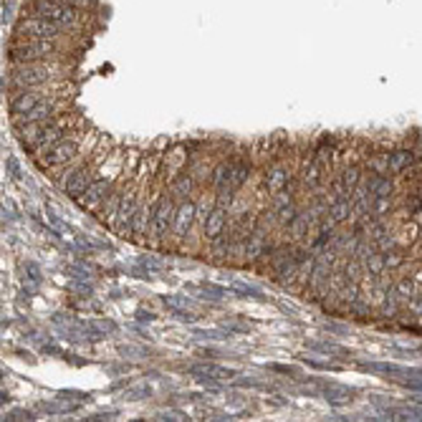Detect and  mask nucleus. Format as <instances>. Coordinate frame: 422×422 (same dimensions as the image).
I'll list each match as a JSON object with an SVG mask.
<instances>
[{
    "label": "nucleus",
    "mask_w": 422,
    "mask_h": 422,
    "mask_svg": "<svg viewBox=\"0 0 422 422\" xmlns=\"http://www.w3.org/2000/svg\"><path fill=\"white\" fill-rule=\"evenodd\" d=\"M3 420H33V415H31V412H23V410H18V412H13V415L3 417Z\"/></svg>",
    "instance_id": "nucleus-31"
},
{
    "label": "nucleus",
    "mask_w": 422,
    "mask_h": 422,
    "mask_svg": "<svg viewBox=\"0 0 422 422\" xmlns=\"http://www.w3.org/2000/svg\"><path fill=\"white\" fill-rule=\"evenodd\" d=\"M195 190H197V182L192 180L190 172H187V169H185V172H180V175H175V177H172V180L167 182V192H169V195H172V197H175L177 203H182V200H187V197H190Z\"/></svg>",
    "instance_id": "nucleus-15"
},
{
    "label": "nucleus",
    "mask_w": 422,
    "mask_h": 422,
    "mask_svg": "<svg viewBox=\"0 0 422 422\" xmlns=\"http://www.w3.org/2000/svg\"><path fill=\"white\" fill-rule=\"evenodd\" d=\"M28 13L58 23L68 33H76V31L86 28V11L68 6L63 0H28Z\"/></svg>",
    "instance_id": "nucleus-3"
},
{
    "label": "nucleus",
    "mask_w": 422,
    "mask_h": 422,
    "mask_svg": "<svg viewBox=\"0 0 422 422\" xmlns=\"http://www.w3.org/2000/svg\"><path fill=\"white\" fill-rule=\"evenodd\" d=\"M250 162L248 159H233V180L231 185L236 187V190H241L243 185H246L248 180H250Z\"/></svg>",
    "instance_id": "nucleus-22"
},
{
    "label": "nucleus",
    "mask_w": 422,
    "mask_h": 422,
    "mask_svg": "<svg viewBox=\"0 0 422 422\" xmlns=\"http://www.w3.org/2000/svg\"><path fill=\"white\" fill-rule=\"evenodd\" d=\"M371 213L374 218H384L387 213H392V197H371Z\"/></svg>",
    "instance_id": "nucleus-26"
},
{
    "label": "nucleus",
    "mask_w": 422,
    "mask_h": 422,
    "mask_svg": "<svg viewBox=\"0 0 422 422\" xmlns=\"http://www.w3.org/2000/svg\"><path fill=\"white\" fill-rule=\"evenodd\" d=\"M162 420H185L182 412H162Z\"/></svg>",
    "instance_id": "nucleus-32"
},
{
    "label": "nucleus",
    "mask_w": 422,
    "mask_h": 422,
    "mask_svg": "<svg viewBox=\"0 0 422 422\" xmlns=\"http://www.w3.org/2000/svg\"><path fill=\"white\" fill-rule=\"evenodd\" d=\"M362 177H364V175H362L359 164H344L342 172H339V180L344 182V187H347L349 192H354V187L362 182Z\"/></svg>",
    "instance_id": "nucleus-23"
},
{
    "label": "nucleus",
    "mask_w": 422,
    "mask_h": 422,
    "mask_svg": "<svg viewBox=\"0 0 422 422\" xmlns=\"http://www.w3.org/2000/svg\"><path fill=\"white\" fill-rule=\"evenodd\" d=\"M3 21H11V8H3Z\"/></svg>",
    "instance_id": "nucleus-34"
},
{
    "label": "nucleus",
    "mask_w": 422,
    "mask_h": 422,
    "mask_svg": "<svg viewBox=\"0 0 422 422\" xmlns=\"http://www.w3.org/2000/svg\"><path fill=\"white\" fill-rule=\"evenodd\" d=\"M394 296L400 299V304H402V309H405L407 304H410V299L417 293V283H415V278L412 276H402V278H397L394 281Z\"/></svg>",
    "instance_id": "nucleus-18"
},
{
    "label": "nucleus",
    "mask_w": 422,
    "mask_h": 422,
    "mask_svg": "<svg viewBox=\"0 0 422 422\" xmlns=\"http://www.w3.org/2000/svg\"><path fill=\"white\" fill-rule=\"evenodd\" d=\"M228 228V210L220 208V205H215L213 213L208 215V220H205V228H203V238L205 241H215V238H220L223 233H226Z\"/></svg>",
    "instance_id": "nucleus-14"
},
{
    "label": "nucleus",
    "mask_w": 422,
    "mask_h": 422,
    "mask_svg": "<svg viewBox=\"0 0 422 422\" xmlns=\"http://www.w3.org/2000/svg\"><path fill=\"white\" fill-rule=\"evenodd\" d=\"M362 263H364V270H366V276H369V278H377V276H382V273H387V265H384V253H382V250H377V248H374V250H371V253L366 255Z\"/></svg>",
    "instance_id": "nucleus-20"
},
{
    "label": "nucleus",
    "mask_w": 422,
    "mask_h": 422,
    "mask_svg": "<svg viewBox=\"0 0 422 422\" xmlns=\"http://www.w3.org/2000/svg\"><path fill=\"white\" fill-rule=\"evenodd\" d=\"M154 314L152 311H139V321H152Z\"/></svg>",
    "instance_id": "nucleus-33"
},
{
    "label": "nucleus",
    "mask_w": 422,
    "mask_h": 422,
    "mask_svg": "<svg viewBox=\"0 0 422 422\" xmlns=\"http://www.w3.org/2000/svg\"><path fill=\"white\" fill-rule=\"evenodd\" d=\"M13 36H18V38H46V41H66L68 31L61 28L58 23L48 21V18H41V16H31V13H26V16L21 18V21L13 26Z\"/></svg>",
    "instance_id": "nucleus-5"
},
{
    "label": "nucleus",
    "mask_w": 422,
    "mask_h": 422,
    "mask_svg": "<svg viewBox=\"0 0 422 422\" xmlns=\"http://www.w3.org/2000/svg\"><path fill=\"white\" fill-rule=\"evenodd\" d=\"M405 263H407V255L402 253V248H394V250L384 253V265H387V270H397Z\"/></svg>",
    "instance_id": "nucleus-25"
},
{
    "label": "nucleus",
    "mask_w": 422,
    "mask_h": 422,
    "mask_svg": "<svg viewBox=\"0 0 422 422\" xmlns=\"http://www.w3.org/2000/svg\"><path fill=\"white\" fill-rule=\"evenodd\" d=\"M296 175L286 162H270L268 167L263 169V187L268 190V195H276L283 187L291 182V177Z\"/></svg>",
    "instance_id": "nucleus-11"
},
{
    "label": "nucleus",
    "mask_w": 422,
    "mask_h": 422,
    "mask_svg": "<svg viewBox=\"0 0 422 422\" xmlns=\"http://www.w3.org/2000/svg\"><path fill=\"white\" fill-rule=\"evenodd\" d=\"M117 182L119 180H109V177H96V180L89 185V190H86L84 195L76 200V203H79L81 208L86 210V213H99V208H102L104 200L112 195V190L117 187Z\"/></svg>",
    "instance_id": "nucleus-10"
},
{
    "label": "nucleus",
    "mask_w": 422,
    "mask_h": 422,
    "mask_svg": "<svg viewBox=\"0 0 422 422\" xmlns=\"http://www.w3.org/2000/svg\"><path fill=\"white\" fill-rule=\"evenodd\" d=\"M66 76V63L61 58L56 61H33V63H16L8 73V86L16 89H33V86H48L53 81Z\"/></svg>",
    "instance_id": "nucleus-1"
},
{
    "label": "nucleus",
    "mask_w": 422,
    "mask_h": 422,
    "mask_svg": "<svg viewBox=\"0 0 422 422\" xmlns=\"http://www.w3.org/2000/svg\"><path fill=\"white\" fill-rule=\"evenodd\" d=\"M177 200L172 195H162L157 203V210L152 215V223H149V238L152 241H162L169 231H172V223H175V213H177Z\"/></svg>",
    "instance_id": "nucleus-9"
},
{
    "label": "nucleus",
    "mask_w": 422,
    "mask_h": 422,
    "mask_svg": "<svg viewBox=\"0 0 422 422\" xmlns=\"http://www.w3.org/2000/svg\"><path fill=\"white\" fill-rule=\"evenodd\" d=\"M195 203L192 200H182L177 205V213H175V223H172V238L175 241H185L190 236V231L195 228Z\"/></svg>",
    "instance_id": "nucleus-12"
},
{
    "label": "nucleus",
    "mask_w": 422,
    "mask_h": 422,
    "mask_svg": "<svg viewBox=\"0 0 422 422\" xmlns=\"http://www.w3.org/2000/svg\"><path fill=\"white\" fill-rule=\"evenodd\" d=\"M233 291L241 293L243 299H260V291L253 286H243V283H233Z\"/></svg>",
    "instance_id": "nucleus-27"
},
{
    "label": "nucleus",
    "mask_w": 422,
    "mask_h": 422,
    "mask_svg": "<svg viewBox=\"0 0 422 422\" xmlns=\"http://www.w3.org/2000/svg\"><path fill=\"white\" fill-rule=\"evenodd\" d=\"M415 159H417L415 149H410V147H397V149L387 152V172L389 175H405V172H410Z\"/></svg>",
    "instance_id": "nucleus-13"
},
{
    "label": "nucleus",
    "mask_w": 422,
    "mask_h": 422,
    "mask_svg": "<svg viewBox=\"0 0 422 422\" xmlns=\"http://www.w3.org/2000/svg\"><path fill=\"white\" fill-rule=\"evenodd\" d=\"M56 84H48V86H33V89H16L11 91V99H8V114H11V122L23 114H28L31 109L36 107L38 102H43L46 96L56 91Z\"/></svg>",
    "instance_id": "nucleus-7"
},
{
    "label": "nucleus",
    "mask_w": 422,
    "mask_h": 422,
    "mask_svg": "<svg viewBox=\"0 0 422 422\" xmlns=\"http://www.w3.org/2000/svg\"><path fill=\"white\" fill-rule=\"evenodd\" d=\"M366 167H369V172H374V175H389L387 172V152L371 154V157L366 159Z\"/></svg>",
    "instance_id": "nucleus-24"
},
{
    "label": "nucleus",
    "mask_w": 422,
    "mask_h": 422,
    "mask_svg": "<svg viewBox=\"0 0 422 422\" xmlns=\"http://www.w3.org/2000/svg\"><path fill=\"white\" fill-rule=\"evenodd\" d=\"M162 301L169 309H187V306H192L190 299H175V296H162Z\"/></svg>",
    "instance_id": "nucleus-30"
},
{
    "label": "nucleus",
    "mask_w": 422,
    "mask_h": 422,
    "mask_svg": "<svg viewBox=\"0 0 422 422\" xmlns=\"http://www.w3.org/2000/svg\"><path fill=\"white\" fill-rule=\"evenodd\" d=\"M66 53V41H46V38H18L8 43V61L16 63H33V61H56Z\"/></svg>",
    "instance_id": "nucleus-2"
},
{
    "label": "nucleus",
    "mask_w": 422,
    "mask_h": 422,
    "mask_svg": "<svg viewBox=\"0 0 422 422\" xmlns=\"http://www.w3.org/2000/svg\"><path fill=\"white\" fill-rule=\"evenodd\" d=\"M309 349H319V352H327V354H339V347L337 344H329V342H309Z\"/></svg>",
    "instance_id": "nucleus-29"
},
{
    "label": "nucleus",
    "mask_w": 422,
    "mask_h": 422,
    "mask_svg": "<svg viewBox=\"0 0 422 422\" xmlns=\"http://www.w3.org/2000/svg\"><path fill=\"white\" fill-rule=\"evenodd\" d=\"M329 218L337 223V226H344L354 218V197H334L332 205H329Z\"/></svg>",
    "instance_id": "nucleus-16"
},
{
    "label": "nucleus",
    "mask_w": 422,
    "mask_h": 422,
    "mask_svg": "<svg viewBox=\"0 0 422 422\" xmlns=\"http://www.w3.org/2000/svg\"><path fill=\"white\" fill-rule=\"evenodd\" d=\"M96 175H99V164H96L94 159L86 154V162H81L79 167L73 169L66 180L58 182V185H61V190L66 192V197H71V200H79V197L84 195L86 190H89L91 182L96 180Z\"/></svg>",
    "instance_id": "nucleus-8"
},
{
    "label": "nucleus",
    "mask_w": 422,
    "mask_h": 422,
    "mask_svg": "<svg viewBox=\"0 0 422 422\" xmlns=\"http://www.w3.org/2000/svg\"><path fill=\"white\" fill-rule=\"evenodd\" d=\"M71 130H73V114H58V117H53L51 122H46L41 137L28 147L31 157L38 159L41 154L48 152V149H51L58 139H63V137H66Z\"/></svg>",
    "instance_id": "nucleus-6"
},
{
    "label": "nucleus",
    "mask_w": 422,
    "mask_h": 422,
    "mask_svg": "<svg viewBox=\"0 0 422 422\" xmlns=\"http://www.w3.org/2000/svg\"><path fill=\"white\" fill-rule=\"evenodd\" d=\"M86 139V134H84V130H71L68 132L63 139H58L56 144L48 149V152H43L41 154L36 162H38V167L41 169H63L66 164H71V162H76V159L81 157L84 152H89V149H94V147H89V149H81V142Z\"/></svg>",
    "instance_id": "nucleus-4"
},
{
    "label": "nucleus",
    "mask_w": 422,
    "mask_h": 422,
    "mask_svg": "<svg viewBox=\"0 0 422 422\" xmlns=\"http://www.w3.org/2000/svg\"><path fill=\"white\" fill-rule=\"evenodd\" d=\"M190 374H195L197 379H231L236 377V371L228 369V366H220V364H195L190 366Z\"/></svg>",
    "instance_id": "nucleus-17"
},
{
    "label": "nucleus",
    "mask_w": 422,
    "mask_h": 422,
    "mask_svg": "<svg viewBox=\"0 0 422 422\" xmlns=\"http://www.w3.org/2000/svg\"><path fill=\"white\" fill-rule=\"evenodd\" d=\"M309 228H314V226H311V220H309V213H306V208L301 205V210H299V215H296V220H293L291 226H288V236H291L293 241H304L306 233H309Z\"/></svg>",
    "instance_id": "nucleus-21"
},
{
    "label": "nucleus",
    "mask_w": 422,
    "mask_h": 422,
    "mask_svg": "<svg viewBox=\"0 0 422 422\" xmlns=\"http://www.w3.org/2000/svg\"><path fill=\"white\" fill-rule=\"evenodd\" d=\"M89 327L94 329V332H99V334H112L114 329H117V327L112 324V321H104V319H91V321H89Z\"/></svg>",
    "instance_id": "nucleus-28"
},
{
    "label": "nucleus",
    "mask_w": 422,
    "mask_h": 422,
    "mask_svg": "<svg viewBox=\"0 0 422 422\" xmlns=\"http://www.w3.org/2000/svg\"><path fill=\"white\" fill-rule=\"evenodd\" d=\"M352 394H354V389L344 387V384H337V382H329L327 387H324V397H327L332 405H347V402H352Z\"/></svg>",
    "instance_id": "nucleus-19"
}]
</instances>
